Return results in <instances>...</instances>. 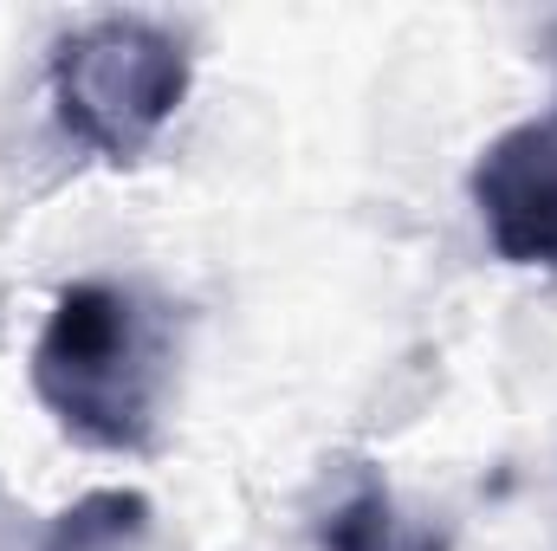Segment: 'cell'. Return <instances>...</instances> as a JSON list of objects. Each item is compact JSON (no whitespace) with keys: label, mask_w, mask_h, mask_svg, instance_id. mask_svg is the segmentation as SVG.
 I'll return each mask as SVG.
<instances>
[{"label":"cell","mask_w":557,"mask_h":551,"mask_svg":"<svg viewBox=\"0 0 557 551\" xmlns=\"http://www.w3.org/2000/svg\"><path fill=\"white\" fill-rule=\"evenodd\" d=\"M169 390V325L131 285L78 279L52 298L33 344V396L98 454H149Z\"/></svg>","instance_id":"6da1fadb"},{"label":"cell","mask_w":557,"mask_h":551,"mask_svg":"<svg viewBox=\"0 0 557 551\" xmlns=\"http://www.w3.org/2000/svg\"><path fill=\"white\" fill-rule=\"evenodd\" d=\"M188 98V52L137 13H104L52 46V111L104 162H137Z\"/></svg>","instance_id":"7a4b0ae2"},{"label":"cell","mask_w":557,"mask_h":551,"mask_svg":"<svg viewBox=\"0 0 557 551\" xmlns=\"http://www.w3.org/2000/svg\"><path fill=\"white\" fill-rule=\"evenodd\" d=\"M467 195L506 267L557 273V105L486 143Z\"/></svg>","instance_id":"3957f363"},{"label":"cell","mask_w":557,"mask_h":551,"mask_svg":"<svg viewBox=\"0 0 557 551\" xmlns=\"http://www.w3.org/2000/svg\"><path fill=\"white\" fill-rule=\"evenodd\" d=\"M318 551H447V532L409 519L376 474H357V487L324 506Z\"/></svg>","instance_id":"277c9868"},{"label":"cell","mask_w":557,"mask_h":551,"mask_svg":"<svg viewBox=\"0 0 557 551\" xmlns=\"http://www.w3.org/2000/svg\"><path fill=\"white\" fill-rule=\"evenodd\" d=\"M143 532H149V500L104 487V493H85L78 506H65L59 519H46L39 551H124Z\"/></svg>","instance_id":"5b68a950"}]
</instances>
